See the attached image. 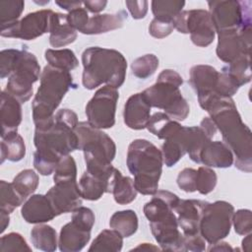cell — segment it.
Masks as SVG:
<instances>
[{
  "label": "cell",
  "mask_w": 252,
  "mask_h": 252,
  "mask_svg": "<svg viewBox=\"0 0 252 252\" xmlns=\"http://www.w3.org/2000/svg\"><path fill=\"white\" fill-rule=\"evenodd\" d=\"M78 123L77 114L64 108L58 110L49 122L35 127L33 166L41 175L53 173L62 157L78 150L75 131Z\"/></svg>",
  "instance_id": "obj_1"
},
{
  "label": "cell",
  "mask_w": 252,
  "mask_h": 252,
  "mask_svg": "<svg viewBox=\"0 0 252 252\" xmlns=\"http://www.w3.org/2000/svg\"><path fill=\"white\" fill-rule=\"evenodd\" d=\"M206 111L220 131L223 143L235 157V167L241 171L252 170V136L249 127L242 122L232 97L218 96L207 105Z\"/></svg>",
  "instance_id": "obj_2"
},
{
  "label": "cell",
  "mask_w": 252,
  "mask_h": 252,
  "mask_svg": "<svg viewBox=\"0 0 252 252\" xmlns=\"http://www.w3.org/2000/svg\"><path fill=\"white\" fill-rule=\"evenodd\" d=\"M75 131L78 137V150L84 153L86 170L105 180L111 193L117 170L111 164L116 154L115 143L106 133L92 126L88 121L79 122Z\"/></svg>",
  "instance_id": "obj_3"
},
{
  "label": "cell",
  "mask_w": 252,
  "mask_h": 252,
  "mask_svg": "<svg viewBox=\"0 0 252 252\" xmlns=\"http://www.w3.org/2000/svg\"><path fill=\"white\" fill-rule=\"evenodd\" d=\"M82 83L87 90H94L102 84L118 89L125 81L127 61L115 49L89 47L82 54Z\"/></svg>",
  "instance_id": "obj_4"
},
{
  "label": "cell",
  "mask_w": 252,
  "mask_h": 252,
  "mask_svg": "<svg viewBox=\"0 0 252 252\" xmlns=\"http://www.w3.org/2000/svg\"><path fill=\"white\" fill-rule=\"evenodd\" d=\"M40 66L32 52L24 49H4L0 53V77H8L5 91L22 103L33 93L32 85L39 79Z\"/></svg>",
  "instance_id": "obj_5"
},
{
  "label": "cell",
  "mask_w": 252,
  "mask_h": 252,
  "mask_svg": "<svg viewBox=\"0 0 252 252\" xmlns=\"http://www.w3.org/2000/svg\"><path fill=\"white\" fill-rule=\"evenodd\" d=\"M76 87L69 71L46 65L41 72L40 85L32 102L35 127L49 122L67 92Z\"/></svg>",
  "instance_id": "obj_6"
},
{
  "label": "cell",
  "mask_w": 252,
  "mask_h": 252,
  "mask_svg": "<svg viewBox=\"0 0 252 252\" xmlns=\"http://www.w3.org/2000/svg\"><path fill=\"white\" fill-rule=\"evenodd\" d=\"M126 163L134 175V185L143 195H154L158 188L162 171V155L154 144L145 139H136L128 147Z\"/></svg>",
  "instance_id": "obj_7"
},
{
  "label": "cell",
  "mask_w": 252,
  "mask_h": 252,
  "mask_svg": "<svg viewBox=\"0 0 252 252\" xmlns=\"http://www.w3.org/2000/svg\"><path fill=\"white\" fill-rule=\"evenodd\" d=\"M182 84L183 79L176 71L166 69L159 73L156 84L142 94L151 107L164 110L172 120L183 121L188 116L190 108L179 90Z\"/></svg>",
  "instance_id": "obj_8"
},
{
  "label": "cell",
  "mask_w": 252,
  "mask_h": 252,
  "mask_svg": "<svg viewBox=\"0 0 252 252\" xmlns=\"http://www.w3.org/2000/svg\"><path fill=\"white\" fill-rule=\"evenodd\" d=\"M233 213V206L226 201H216L206 205L201 216L199 229L209 244L220 241L229 234Z\"/></svg>",
  "instance_id": "obj_9"
},
{
  "label": "cell",
  "mask_w": 252,
  "mask_h": 252,
  "mask_svg": "<svg viewBox=\"0 0 252 252\" xmlns=\"http://www.w3.org/2000/svg\"><path fill=\"white\" fill-rule=\"evenodd\" d=\"M208 5L216 32L251 25L250 1H209Z\"/></svg>",
  "instance_id": "obj_10"
},
{
  "label": "cell",
  "mask_w": 252,
  "mask_h": 252,
  "mask_svg": "<svg viewBox=\"0 0 252 252\" xmlns=\"http://www.w3.org/2000/svg\"><path fill=\"white\" fill-rule=\"evenodd\" d=\"M173 26L179 32L190 33L191 41L197 46L207 47L215 39L216 30L207 10L181 11L173 19Z\"/></svg>",
  "instance_id": "obj_11"
},
{
  "label": "cell",
  "mask_w": 252,
  "mask_h": 252,
  "mask_svg": "<svg viewBox=\"0 0 252 252\" xmlns=\"http://www.w3.org/2000/svg\"><path fill=\"white\" fill-rule=\"evenodd\" d=\"M118 98L117 89L109 86L98 89L86 105L88 122L97 129L111 128L115 124Z\"/></svg>",
  "instance_id": "obj_12"
},
{
  "label": "cell",
  "mask_w": 252,
  "mask_h": 252,
  "mask_svg": "<svg viewBox=\"0 0 252 252\" xmlns=\"http://www.w3.org/2000/svg\"><path fill=\"white\" fill-rule=\"evenodd\" d=\"M54 13L49 9H42L26 15L16 24L0 30V34L4 37L32 40L42 34L51 32Z\"/></svg>",
  "instance_id": "obj_13"
},
{
  "label": "cell",
  "mask_w": 252,
  "mask_h": 252,
  "mask_svg": "<svg viewBox=\"0 0 252 252\" xmlns=\"http://www.w3.org/2000/svg\"><path fill=\"white\" fill-rule=\"evenodd\" d=\"M218 57L230 64L238 57L251 54V25L218 32Z\"/></svg>",
  "instance_id": "obj_14"
},
{
  "label": "cell",
  "mask_w": 252,
  "mask_h": 252,
  "mask_svg": "<svg viewBox=\"0 0 252 252\" xmlns=\"http://www.w3.org/2000/svg\"><path fill=\"white\" fill-rule=\"evenodd\" d=\"M149 222L151 231L162 250L184 251L183 234L179 231L174 211H168Z\"/></svg>",
  "instance_id": "obj_15"
},
{
  "label": "cell",
  "mask_w": 252,
  "mask_h": 252,
  "mask_svg": "<svg viewBox=\"0 0 252 252\" xmlns=\"http://www.w3.org/2000/svg\"><path fill=\"white\" fill-rule=\"evenodd\" d=\"M220 72L210 65H195L189 72V84L196 92L200 106L205 110L209 102L219 95L217 88Z\"/></svg>",
  "instance_id": "obj_16"
},
{
  "label": "cell",
  "mask_w": 252,
  "mask_h": 252,
  "mask_svg": "<svg viewBox=\"0 0 252 252\" xmlns=\"http://www.w3.org/2000/svg\"><path fill=\"white\" fill-rule=\"evenodd\" d=\"M48 198L56 217L62 214L71 213L82 205V196L77 181H66L54 183L47 192Z\"/></svg>",
  "instance_id": "obj_17"
},
{
  "label": "cell",
  "mask_w": 252,
  "mask_h": 252,
  "mask_svg": "<svg viewBox=\"0 0 252 252\" xmlns=\"http://www.w3.org/2000/svg\"><path fill=\"white\" fill-rule=\"evenodd\" d=\"M208 202L189 199H179L174 212L176 213L178 226L182 230L183 235H194L200 233L199 224L204 208Z\"/></svg>",
  "instance_id": "obj_18"
},
{
  "label": "cell",
  "mask_w": 252,
  "mask_h": 252,
  "mask_svg": "<svg viewBox=\"0 0 252 252\" xmlns=\"http://www.w3.org/2000/svg\"><path fill=\"white\" fill-rule=\"evenodd\" d=\"M191 127L181 126L176 133L164 140L160 152L163 163L166 166H173L188 153L191 144Z\"/></svg>",
  "instance_id": "obj_19"
},
{
  "label": "cell",
  "mask_w": 252,
  "mask_h": 252,
  "mask_svg": "<svg viewBox=\"0 0 252 252\" xmlns=\"http://www.w3.org/2000/svg\"><path fill=\"white\" fill-rule=\"evenodd\" d=\"M151 117V106L142 93L132 94L124 105L123 118L126 126L133 130L146 128Z\"/></svg>",
  "instance_id": "obj_20"
},
{
  "label": "cell",
  "mask_w": 252,
  "mask_h": 252,
  "mask_svg": "<svg viewBox=\"0 0 252 252\" xmlns=\"http://www.w3.org/2000/svg\"><path fill=\"white\" fill-rule=\"evenodd\" d=\"M22 102L5 90L1 94V138L18 132L22 122Z\"/></svg>",
  "instance_id": "obj_21"
},
{
  "label": "cell",
  "mask_w": 252,
  "mask_h": 252,
  "mask_svg": "<svg viewBox=\"0 0 252 252\" xmlns=\"http://www.w3.org/2000/svg\"><path fill=\"white\" fill-rule=\"evenodd\" d=\"M21 215L29 223H43L53 220L56 214L46 195H32L22 206Z\"/></svg>",
  "instance_id": "obj_22"
},
{
  "label": "cell",
  "mask_w": 252,
  "mask_h": 252,
  "mask_svg": "<svg viewBox=\"0 0 252 252\" xmlns=\"http://www.w3.org/2000/svg\"><path fill=\"white\" fill-rule=\"evenodd\" d=\"M234 157L230 149L220 141H210L200 154L199 163L209 167L226 168L232 165Z\"/></svg>",
  "instance_id": "obj_23"
},
{
  "label": "cell",
  "mask_w": 252,
  "mask_h": 252,
  "mask_svg": "<svg viewBox=\"0 0 252 252\" xmlns=\"http://www.w3.org/2000/svg\"><path fill=\"white\" fill-rule=\"evenodd\" d=\"M91 239V231L84 229L72 220L61 227L58 246L62 252L81 251Z\"/></svg>",
  "instance_id": "obj_24"
},
{
  "label": "cell",
  "mask_w": 252,
  "mask_h": 252,
  "mask_svg": "<svg viewBox=\"0 0 252 252\" xmlns=\"http://www.w3.org/2000/svg\"><path fill=\"white\" fill-rule=\"evenodd\" d=\"M125 19H127V13L125 11H119L114 14L94 15L90 17L88 24L83 30L82 33L99 34L120 29L123 26Z\"/></svg>",
  "instance_id": "obj_25"
},
{
  "label": "cell",
  "mask_w": 252,
  "mask_h": 252,
  "mask_svg": "<svg viewBox=\"0 0 252 252\" xmlns=\"http://www.w3.org/2000/svg\"><path fill=\"white\" fill-rule=\"evenodd\" d=\"M77 31L69 24L67 15L54 13L49 43L52 47H62L73 43L77 38Z\"/></svg>",
  "instance_id": "obj_26"
},
{
  "label": "cell",
  "mask_w": 252,
  "mask_h": 252,
  "mask_svg": "<svg viewBox=\"0 0 252 252\" xmlns=\"http://www.w3.org/2000/svg\"><path fill=\"white\" fill-rule=\"evenodd\" d=\"M78 186L82 198L89 201H96L104 193H110L109 184L105 180L87 170L81 176Z\"/></svg>",
  "instance_id": "obj_27"
},
{
  "label": "cell",
  "mask_w": 252,
  "mask_h": 252,
  "mask_svg": "<svg viewBox=\"0 0 252 252\" xmlns=\"http://www.w3.org/2000/svg\"><path fill=\"white\" fill-rule=\"evenodd\" d=\"M146 128L158 138L166 140L176 133L181 128V125L178 121L172 120L164 112L158 111L150 117Z\"/></svg>",
  "instance_id": "obj_28"
},
{
  "label": "cell",
  "mask_w": 252,
  "mask_h": 252,
  "mask_svg": "<svg viewBox=\"0 0 252 252\" xmlns=\"http://www.w3.org/2000/svg\"><path fill=\"white\" fill-rule=\"evenodd\" d=\"M111 193L115 202L119 205H127L133 202L137 197V189L134 180L129 176H124L117 169L115 172Z\"/></svg>",
  "instance_id": "obj_29"
},
{
  "label": "cell",
  "mask_w": 252,
  "mask_h": 252,
  "mask_svg": "<svg viewBox=\"0 0 252 252\" xmlns=\"http://www.w3.org/2000/svg\"><path fill=\"white\" fill-rule=\"evenodd\" d=\"M31 240L36 249L53 252L57 249V233L56 230L44 223H37L31 231Z\"/></svg>",
  "instance_id": "obj_30"
},
{
  "label": "cell",
  "mask_w": 252,
  "mask_h": 252,
  "mask_svg": "<svg viewBox=\"0 0 252 252\" xmlns=\"http://www.w3.org/2000/svg\"><path fill=\"white\" fill-rule=\"evenodd\" d=\"M1 163L6 159L10 161H20L26 156V145L21 135L13 133L2 138L1 141Z\"/></svg>",
  "instance_id": "obj_31"
},
{
  "label": "cell",
  "mask_w": 252,
  "mask_h": 252,
  "mask_svg": "<svg viewBox=\"0 0 252 252\" xmlns=\"http://www.w3.org/2000/svg\"><path fill=\"white\" fill-rule=\"evenodd\" d=\"M109 226L123 237H129L138 229V217L133 210L117 211L111 216Z\"/></svg>",
  "instance_id": "obj_32"
},
{
  "label": "cell",
  "mask_w": 252,
  "mask_h": 252,
  "mask_svg": "<svg viewBox=\"0 0 252 252\" xmlns=\"http://www.w3.org/2000/svg\"><path fill=\"white\" fill-rule=\"evenodd\" d=\"M123 236L114 229L102 230L91 244L89 251L118 252L122 249Z\"/></svg>",
  "instance_id": "obj_33"
},
{
  "label": "cell",
  "mask_w": 252,
  "mask_h": 252,
  "mask_svg": "<svg viewBox=\"0 0 252 252\" xmlns=\"http://www.w3.org/2000/svg\"><path fill=\"white\" fill-rule=\"evenodd\" d=\"M44 57L48 65L57 67L66 71H72L77 68L79 61L73 50L68 48L63 49H46Z\"/></svg>",
  "instance_id": "obj_34"
},
{
  "label": "cell",
  "mask_w": 252,
  "mask_h": 252,
  "mask_svg": "<svg viewBox=\"0 0 252 252\" xmlns=\"http://www.w3.org/2000/svg\"><path fill=\"white\" fill-rule=\"evenodd\" d=\"M39 182L38 175L32 169H24L13 179L12 184L21 197L26 200L37 188Z\"/></svg>",
  "instance_id": "obj_35"
},
{
  "label": "cell",
  "mask_w": 252,
  "mask_h": 252,
  "mask_svg": "<svg viewBox=\"0 0 252 252\" xmlns=\"http://www.w3.org/2000/svg\"><path fill=\"white\" fill-rule=\"evenodd\" d=\"M25 7L22 0H2L0 1V24L1 29H6L16 24Z\"/></svg>",
  "instance_id": "obj_36"
},
{
  "label": "cell",
  "mask_w": 252,
  "mask_h": 252,
  "mask_svg": "<svg viewBox=\"0 0 252 252\" xmlns=\"http://www.w3.org/2000/svg\"><path fill=\"white\" fill-rule=\"evenodd\" d=\"M227 73L238 84L239 87L249 83L251 81V69H250V54H245L225 67Z\"/></svg>",
  "instance_id": "obj_37"
},
{
  "label": "cell",
  "mask_w": 252,
  "mask_h": 252,
  "mask_svg": "<svg viewBox=\"0 0 252 252\" xmlns=\"http://www.w3.org/2000/svg\"><path fill=\"white\" fill-rule=\"evenodd\" d=\"M24 199L14 188L12 182L0 181V211L11 214L24 203Z\"/></svg>",
  "instance_id": "obj_38"
},
{
  "label": "cell",
  "mask_w": 252,
  "mask_h": 252,
  "mask_svg": "<svg viewBox=\"0 0 252 252\" xmlns=\"http://www.w3.org/2000/svg\"><path fill=\"white\" fill-rule=\"evenodd\" d=\"M185 5L184 1H152V12L155 19L173 21V19L182 11Z\"/></svg>",
  "instance_id": "obj_39"
},
{
  "label": "cell",
  "mask_w": 252,
  "mask_h": 252,
  "mask_svg": "<svg viewBox=\"0 0 252 252\" xmlns=\"http://www.w3.org/2000/svg\"><path fill=\"white\" fill-rule=\"evenodd\" d=\"M158 67V58L154 54H145L136 58L132 64L131 69L135 77L139 79H147L151 77Z\"/></svg>",
  "instance_id": "obj_40"
},
{
  "label": "cell",
  "mask_w": 252,
  "mask_h": 252,
  "mask_svg": "<svg viewBox=\"0 0 252 252\" xmlns=\"http://www.w3.org/2000/svg\"><path fill=\"white\" fill-rule=\"evenodd\" d=\"M53 180L54 183L77 181V166L73 157L67 155L60 158L54 170Z\"/></svg>",
  "instance_id": "obj_41"
},
{
  "label": "cell",
  "mask_w": 252,
  "mask_h": 252,
  "mask_svg": "<svg viewBox=\"0 0 252 252\" xmlns=\"http://www.w3.org/2000/svg\"><path fill=\"white\" fill-rule=\"evenodd\" d=\"M218 177L215 170L209 166H200L197 169L196 191L202 195L211 193L217 185Z\"/></svg>",
  "instance_id": "obj_42"
},
{
  "label": "cell",
  "mask_w": 252,
  "mask_h": 252,
  "mask_svg": "<svg viewBox=\"0 0 252 252\" xmlns=\"http://www.w3.org/2000/svg\"><path fill=\"white\" fill-rule=\"evenodd\" d=\"M32 251L25 238L18 232H10L1 237L0 251Z\"/></svg>",
  "instance_id": "obj_43"
},
{
  "label": "cell",
  "mask_w": 252,
  "mask_h": 252,
  "mask_svg": "<svg viewBox=\"0 0 252 252\" xmlns=\"http://www.w3.org/2000/svg\"><path fill=\"white\" fill-rule=\"evenodd\" d=\"M232 224L239 235H246L252 231V214L250 210L241 209L233 213Z\"/></svg>",
  "instance_id": "obj_44"
},
{
  "label": "cell",
  "mask_w": 252,
  "mask_h": 252,
  "mask_svg": "<svg viewBox=\"0 0 252 252\" xmlns=\"http://www.w3.org/2000/svg\"><path fill=\"white\" fill-rule=\"evenodd\" d=\"M72 221L79 225L80 227L87 229V230H92L94 224V212L87 208V207H82L80 206L76 210L72 212Z\"/></svg>",
  "instance_id": "obj_45"
},
{
  "label": "cell",
  "mask_w": 252,
  "mask_h": 252,
  "mask_svg": "<svg viewBox=\"0 0 252 252\" xmlns=\"http://www.w3.org/2000/svg\"><path fill=\"white\" fill-rule=\"evenodd\" d=\"M196 179L197 170L194 168L186 167L182 169L177 176L178 187L187 193H192L196 191Z\"/></svg>",
  "instance_id": "obj_46"
},
{
  "label": "cell",
  "mask_w": 252,
  "mask_h": 252,
  "mask_svg": "<svg viewBox=\"0 0 252 252\" xmlns=\"http://www.w3.org/2000/svg\"><path fill=\"white\" fill-rule=\"evenodd\" d=\"M174 30L173 21H164L155 19L151 22L149 27V32L156 38H163L169 35Z\"/></svg>",
  "instance_id": "obj_47"
},
{
  "label": "cell",
  "mask_w": 252,
  "mask_h": 252,
  "mask_svg": "<svg viewBox=\"0 0 252 252\" xmlns=\"http://www.w3.org/2000/svg\"><path fill=\"white\" fill-rule=\"evenodd\" d=\"M67 19L69 24L77 31L82 32L83 30L85 29V27L88 24V21L90 19L87 9L83 8V7H79L76 8L72 11H70L67 14Z\"/></svg>",
  "instance_id": "obj_48"
},
{
  "label": "cell",
  "mask_w": 252,
  "mask_h": 252,
  "mask_svg": "<svg viewBox=\"0 0 252 252\" xmlns=\"http://www.w3.org/2000/svg\"><path fill=\"white\" fill-rule=\"evenodd\" d=\"M183 246L184 251L201 252L206 249V240L203 238L201 233L194 235H183Z\"/></svg>",
  "instance_id": "obj_49"
},
{
  "label": "cell",
  "mask_w": 252,
  "mask_h": 252,
  "mask_svg": "<svg viewBox=\"0 0 252 252\" xmlns=\"http://www.w3.org/2000/svg\"><path fill=\"white\" fill-rule=\"evenodd\" d=\"M131 16L133 19L139 20L145 18L148 12V5L149 2L142 0V1H126L125 2Z\"/></svg>",
  "instance_id": "obj_50"
},
{
  "label": "cell",
  "mask_w": 252,
  "mask_h": 252,
  "mask_svg": "<svg viewBox=\"0 0 252 252\" xmlns=\"http://www.w3.org/2000/svg\"><path fill=\"white\" fill-rule=\"evenodd\" d=\"M201 128H202V130L206 133V135L210 138V139H212L214 136H215V134H216V132H217V126H216V124H215V122L210 118V117H205V118H203V120L201 121V123H200V125H199Z\"/></svg>",
  "instance_id": "obj_51"
},
{
  "label": "cell",
  "mask_w": 252,
  "mask_h": 252,
  "mask_svg": "<svg viewBox=\"0 0 252 252\" xmlns=\"http://www.w3.org/2000/svg\"><path fill=\"white\" fill-rule=\"evenodd\" d=\"M106 4H107V1H105V0H102V1L101 0H94V1L88 0V1L83 2V5L85 6V8L94 14L101 12L105 8Z\"/></svg>",
  "instance_id": "obj_52"
},
{
  "label": "cell",
  "mask_w": 252,
  "mask_h": 252,
  "mask_svg": "<svg viewBox=\"0 0 252 252\" xmlns=\"http://www.w3.org/2000/svg\"><path fill=\"white\" fill-rule=\"evenodd\" d=\"M55 3L62 9L70 12L76 8L82 7L83 2L81 1H55Z\"/></svg>",
  "instance_id": "obj_53"
},
{
  "label": "cell",
  "mask_w": 252,
  "mask_h": 252,
  "mask_svg": "<svg viewBox=\"0 0 252 252\" xmlns=\"http://www.w3.org/2000/svg\"><path fill=\"white\" fill-rule=\"evenodd\" d=\"M232 250H233L232 247L227 242H222L221 240L214 244H211L209 248V251H232Z\"/></svg>",
  "instance_id": "obj_54"
},
{
  "label": "cell",
  "mask_w": 252,
  "mask_h": 252,
  "mask_svg": "<svg viewBox=\"0 0 252 252\" xmlns=\"http://www.w3.org/2000/svg\"><path fill=\"white\" fill-rule=\"evenodd\" d=\"M10 214L6 213V212H3V211H0V223H1V233L4 232V230L7 228V226L9 225V222H10V217H9Z\"/></svg>",
  "instance_id": "obj_55"
},
{
  "label": "cell",
  "mask_w": 252,
  "mask_h": 252,
  "mask_svg": "<svg viewBox=\"0 0 252 252\" xmlns=\"http://www.w3.org/2000/svg\"><path fill=\"white\" fill-rule=\"evenodd\" d=\"M251 233H248L246 234V237L242 240V249L244 251H250V248H251Z\"/></svg>",
  "instance_id": "obj_56"
},
{
  "label": "cell",
  "mask_w": 252,
  "mask_h": 252,
  "mask_svg": "<svg viewBox=\"0 0 252 252\" xmlns=\"http://www.w3.org/2000/svg\"><path fill=\"white\" fill-rule=\"evenodd\" d=\"M134 249H135V250H138V249H142V250H159L158 247L154 246V245L151 244V243H141L140 245H138V246L135 247Z\"/></svg>",
  "instance_id": "obj_57"
}]
</instances>
